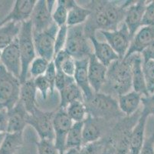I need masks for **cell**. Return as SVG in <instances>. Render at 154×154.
Listing matches in <instances>:
<instances>
[{
  "instance_id": "obj_1",
  "label": "cell",
  "mask_w": 154,
  "mask_h": 154,
  "mask_svg": "<svg viewBox=\"0 0 154 154\" xmlns=\"http://www.w3.org/2000/svg\"><path fill=\"white\" fill-rule=\"evenodd\" d=\"M133 89L132 66L131 57L119 59L107 67L106 82L101 93L117 97Z\"/></svg>"
},
{
  "instance_id": "obj_2",
  "label": "cell",
  "mask_w": 154,
  "mask_h": 154,
  "mask_svg": "<svg viewBox=\"0 0 154 154\" xmlns=\"http://www.w3.org/2000/svg\"><path fill=\"white\" fill-rule=\"evenodd\" d=\"M141 109L130 116L117 120L106 136L107 145L115 154H128L132 131L139 120Z\"/></svg>"
},
{
  "instance_id": "obj_3",
  "label": "cell",
  "mask_w": 154,
  "mask_h": 154,
  "mask_svg": "<svg viewBox=\"0 0 154 154\" xmlns=\"http://www.w3.org/2000/svg\"><path fill=\"white\" fill-rule=\"evenodd\" d=\"M88 116L111 121L125 116L120 110L118 101L113 96L100 92L94 93L91 99L85 102Z\"/></svg>"
},
{
  "instance_id": "obj_4",
  "label": "cell",
  "mask_w": 154,
  "mask_h": 154,
  "mask_svg": "<svg viewBox=\"0 0 154 154\" xmlns=\"http://www.w3.org/2000/svg\"><path fill=\"white\" fill-rule=\"evenodd\" d=\"M19 52L22 60V73L20 81L24 83L28 80V73L31 63L36 58V50L33 39V29L31 20L22 23L21 30L18 36Z\"/></svg>"
},
{
  "instance_id": "obj_5",
  "label": "cell",
  "mask_w": 154,
  "mask_h": 154,
  "mask_svg": "<svg viewBox=\"0 0 154 154\" xmlns=\"http://www.w3.org/2000/svg\"><path fill=\"white\" fill-rule=\"evenodd\" d=\"M68 37L64 50L75 60L86 59L93 54L84 25L68 26Z\"/></svg>"
},
{
  "instance_id": "obj_6",
  "label": "cell",
  "mask_w": 154,
  "mask_h": 154,
  "mask_svg": "<svg viewBox=\"0 0 154 154\" xmlns=\"http://www.w3.org/2000/svg\"><path fill=\"white\" fill-rule=\"evenodd\" d=\"M21 85L20 80L0 63V103L7 110L12 109L19 102Z\"/></svg>"
},
{
  "instance_id": "obj_7",
  "label": "cell",
  "mask_w": 154,
  "mask_h": 154,
  "mask_svg": "<svg viewBox=\"0 0 154 154\" xmlns=\"http://www.w3.org/2000/svg\"><path fill=\"white\" fill-rule=\"evenodd\" d=\"M105 0H94L87 5L86 8L91 10V15L84 24V29L86 36L89 37L96 36V32L99 31H112L104 8Z\"/></svg>"
},
{
  "instance_id": "obj_8",
  "label": "cell",
  "mask_w": 154,
  "mask_h": 154,
  "mask_svg": "<svg viewBox=\"0 0 154 154\" xmlns=\"http://www.w3.org/2000/svg\"><path fill=\"white\" fill-rule=\"evenodd\" d=\"M55 111H43L37 108L34 112L29 113L27 123L36 131L40 139L54 141L53 118Z\"/></svg>"
},
{
  "instance_id": "obj_9",
  "label": "cell",
  "mask_w": 154,
  "mask_h": 154,
  "mask_svg": "<svg viewBox=\"0 0 154 154\" xmlns=\"http://www.w3.org/2000/svg\"><path fill=\"white\" fill-rule=\"evenodd\" d=\"M59 27L53 22L48 29L38 33H33L34 44L38 56L53 61L54 56V45L56 35Z\"/></svg>"
},
{
  "instance_id": "obj_10",
  "label": "cell",
  "mask_w": 154,
  "mask_h": 154,
  "mask_svg": "<svg viewBox=\"0 0 154 154\" xmlns=\"http://www.w3.org/2000/svg\"><path fill=\"white\" fill-rule=\"evenodd\" d=\"M57 1L38 0L32 12L30 20L32 24L33 33L46 30L53 24L52 9Z\"/></svg>"
},
{
  "instance_id": "obj_11",
  "label": "cell",
  "mask_w": 154,
  "mask_h": 154,
  "mask_svg": "<svg viewBox=\"0 0 154 154\" xmlns=\"http://www.w3.org/2000/svg\"><path fill=\"white\" fill-rule=\"evenodd\" d=\"M73 122L66 110L64 109H58L55 111L53 118V127L54 132V144L58 149L59 154H64L66 149V139L71 127L72 126Z\"/></svg>"
},
{
  "instance_id": "obj_12",
  "label": "cell",
  "mask_w": 154,
  "mask_h": 154,
  "mask_svg": "<svg viewBox=\"0 0 154 154\" xmlns=\"http://www.w3.org/2000/svg\"><path fill=\"white\" fill-rule=\"evenodd\" d=\"M107 42L115 51L120 59H124L128 51L131 38L127 25L123 22L120 27L113 31H100Z\"/></svg>"
},
{
  "instance_id": "obj_13",
  "label": "cell",
  "mask_w": 154,
  "mask_h": 154,
  "mask_svg": "<svg viewBox=\"0 0 154 154\" xmlns=\"http://www.w3.org/2000/svg\"><path fill=\"white\" fill-rule=\"evenodd\" d=\"M110 121L103 120L100 119L93 118V117L88 116L85 120L84 121L83 131H82V136H83V145L87 143L96 142L102 139L104 135V133H107L112 126H108Z\"/></svg>"
},
{
  "instance_id": "obj_14",
  "label": "cell",
  "mask_w": 154,
  "mask_h": 154,
  "mask_svg": "<svg viewBox=\"0 0 154 154\" xmlns=\"http://www.w3.org/2000/svg\"><path fill=\"white\" fill-rule=\"evenodd\" d=\"M36 2H37L36 0L15 1L10 12L0 21V26L10 22L22 23L24 22L30 20Z\"/></svg>"
},
{
  "instance_id": "obj_15",
  "label": "cell",
  "mask_w": 154,
  "mask_h": 154,
  "mask_svg": "<svg viewBox=\"0 0 154 154\" xmlns=\"http://www.w3.org/2000/svg\"><path fill=\"white\" fill-rule=\"evenodd\" d=\"M1 63L9 73L20 80L22 73V60L18 38L12 44L2 49Z\"/></svg>"
},
{
  "instance_id": "obj_16",
  "label": "cell",
  "mask_w": 154,
  "mask_h": 154,
  "mask_svg": "<svg viewBox=\"0 0 154 154\" xmlns=\"http://www.w3.org/2000/svg\"><path fill=\"white\" fill-rule=\"evenodd\" d=\"M147 2L144 0L134 1L127 8L124 23L127 25L131 38L142 27L143 18Z\"/></svg>"
},
{
  "instance_id": "obj_17",
  "label": "cell",
  "mask_w": 154,
  "mask_h": 154,
  "mask_svg": "<svg viewBox=\"0 0 154 154\" xmlns=\"http://www.w3.org/2000/svg\"><path fill=\"white\" fill-rule=\"evenodd\" d=\"M107 67L102 64L94 55H91L88 62V80L93 91L100 93L107 78Z\"/></svg>"
},
{
  "instance_id": "obj_18",
  "label": "cell",
  "mask_w": 154,
  "mask_h": 154,
  "mask_svg": "<svg viewBox=\"0 0 154 154\" xmlns=\"http://www.w3.org/2000/svg\"><path fill=\"white\" fill-rule=\"evenodd\" d=\"M154 41V27L142 26L132 38L128 51L124 58L134 54H141Z\"/></svg>"
},
{
  "instance_id": "obj_19",
  "label": "cell",
  "mask_w": 154,
  "mask_h": 154,
  "mask_svg": "<svg viewBox=\"0 0 154 154\" xmlns=\"http://www.w3.org/2000/svg\"><path fill=\"white\" fill-rule=\"evenodd\" d=\"M88 62L89 58L75 60L76 70L74 75L75 83L83 93L85 102L91 99L94 94L88 80Z\"/></svg>"
},
{
  "instance_id": "obj_20",
  "label": "cell",
  "mask_w": 154,
  "mask_h": 154,
  "mask_svg": "<svg viewBox=\"0 0 154 154\" xmlns=\"http://www.w3.org/2000/svg\"><path fill=\"white\" fill-rule=\"evenodd\" d=\"M9 113V126L7 133H23L24 129L28 125L27 120L29 113L26 109L19 100L12 109L8 110Z\"/></svg>"
},
{
  "instance_id": "obj_21",
  "label": "cell",
  "mask_w": 154,
  "mask_h": 154,
  "mask_svg": "<svg viewBox=\"0 0 154 154\" xmlns=\"http://www.w3.org/2000/svg\"><path fill=\"white\" fill-rule=\"evenodd\" d=\"M132 66V84L133 90L140 93L143 97L149 96L145 77H144L143 64V60L141 54H134L130 56Z\"/></svg>"
},
{
  "instance_id": "obj_22",
  "label": "cell",
  "mask_w": 154,
  "mask_h": 154,
  "mask_svg": "<svg viewBox=\"0 0 154 154\" xmlns=\"http://www.w3.org/2000/svg\"><path fill=\"white\" fill-rule=\"evenodd\" d=\"M89 40L94 48L93 54L106 67H108L112 63L120 59L118 55L107 42H100L97 39L96 36L89 37Z\"/></svg>"
},
{
  "instance_id": "obj_23",
  "label": "cell",
  "mask_w": 154,
  "mask_h": 154,
  "mask_svg": "<svg viewBox=\"0 0 154 154\" xmlns=\"http://www.w3.org/2000/svg\"><path fill=\"white\" fill-rule=\"evenodd\" d=\"M37 92L38 90L35 85L34 78L28 79L21 85L19 100L29 114L34 112L38 108L36 103Z\"/></svg>"
},
{
  "instance_id": "obj_24",
  "label": "cell",
  "mask_w": 154,
  "mask_h": 154,
  "mask_svg": "<svg viewBox=\"0 0 154 154\" xmlns=\"http://www.w3.org/2000/svg\"><path fill=\"white\" fill-rule=\"evenodd\" d=\"M148 117L141 112L139 120L132 131L128 154H140L145 140V129Z\"/></svg>"
},
{
  "instance_id": "obj_25",
  "label": "cell",
  "mask_w": 154,
  "mask_h": 154,
  "mask_svg": "<svg viewBox=\"0 0 154 154\" xmlns=\"http://www.w3.org/2000/svg\"><path fill=\"white\" fill-rule=\"evenodd\" d=\"M65 3L68 9L67 25L75 26L84 25L90 16V9L86 7L81 6L74 0H65Z\"/></svg>"
},
{
  "instance_id": "obj_26",
  "label": "cell",
  "mask_w": 154,
  "mask_h": 154,
  "mask_svg": "<svg viewBox=\"0 0 154 154\" xmlns=\"http://www.w3.org/2000/svg\"><path fill=\"white\" fill-rule=\"evenodd\" d=\"M143 96L134 90L118 97V104L120 111L125 116L134 115L140 110Z\"/></svg>"
},
{
  "instance_id": "obj_27",
  "label": "cell",
  "mask_w": 154,
  "mask_h": 154,
  "mask_svg": "<svg viewBox=\"0 0 154 154\" xmlns=\"http://www.w3.org/2000/svg\"><path fill=\"white\" fill-rule=\"evenodd\" d=\"M58 93L60 94V103L58 109L65 110L70 103L75 101L85 102L82 91L75 82L68 85V87Z\"/></svg>"
},
{
  "instance_id": "obj_28",
  "label": "cell",
  "mask_w": 154,
  "mask_h": 154,
  "mask_svg": "<svg viewBox=\"0 0 154 154\" xmlns=\"http://www.w3.org/2000/svg\"><path fill=\"white\" fill-rule=\"evenodd\" d=\"M53 62L56 70L61 71L67 76L74 77L76 70L75 59L71 57L64 49L54 55Z\"/></svg>"
},
{
  "instance_id": "obj_29",
  "label": "cell",
  "mask_w": 154,
  "mask_h": 154,
  "mask_svg": "<svg viewBox=\"0 0 154 154\" xmlns=\"http://www.w3.org/2000/svg\"><path fill=\"white\" fill-rule=\"evenodd\" d=\"M22 23L10 22L0 26V48L4 49L17 39Z\"/></svg>"
},
{
  "instance_id": "obj_30",
  "label": "cell",
  "mask_w": 154,
  "mask_h": 154,
  "mask_svg": "<svg viewBox=\"0 0 154 154\" xmlns=\"http://www.w3.org/2000/svg\"><path fill=\"white\" fill-rule=\"evenodd\" d=\"M23 143V133H7L0 147V154H15L21 149Z\"/></svg>"
},
{
  "instance_id": "obj_31",
  "label": "cell",
  "mask_w": 154,
  "mask_h": 154,
  "mask_svg": "<svg viewBox=\"0 0 154 154\" xmlns=\"http://www.w3.org/2000/svg\"><path fill=\"white\" fill-rule=\"evenodd\" d=\"M83 126L84 122L73 123L67 136L65 149L81 148L83 146V136H82Z\"/></svg>"
},
{
  "instance_id": "obj_32",
  "label": "cell",
  "mask_w": 154,
  "mask_h": 154,
  "mask_svg": "<svg viewBox=\"0 0 154 154\" xmlns=\"http://www.w3.org/2000/svg\"><path fill=\"white\" fill-rule=\"evenodd\" d=\"M65 110L74 123L84 122L88 116L86 105L83 101L73 102L68 106Z\"/></svg>"
},
{
  "instance_id": "obj_33",
  "label": "cell",
  "mask_w": 154,
  "mask_h": 154,
  "mask_svg": "<svg viewBox=\"0 0 154 154\" xmlns=\"http://www.w3.org/2000/svg\"><path fill=\"white\" fill-rule=\"evenodd\" d=\"M68 9L67 7L65 0H58L56 2V7L52 12L53 22L58 25V27H61L67 25L68 21Z\"/></svg>"
},
{
  "instance_id": "obj_34",
  "label": "cell",
  "mask_w": 154,
  "mask_h": 154,
  "mask_svg": "<svg viewBox=\"0 0 154 154\" xmlns=\"http://www.w3.org/2000/svg\"><path fill=\"white\" fill-rule=\"evenodd\" d=\"M107 147L106 136L96 142L87 143L80 148V154H103Z\"/></svg>"
},
{
  "instance_id": "obj_35",
  "label": "cell",
  "mask_w": 154,
  "mask_h": 154,
  "mask_svg": "<svg viewBox=\"0 0 154 154\" xmlns=\"http://www.w3.org/2000/svg\"><path fill=\"white\" fill-rule=\"evenodd\" d=\"M49 63L50 62L48 61L47 59L40 56H36L29 67V72L32 76V78L35 79L38 76H44Z\"/></svg>"
},
{
  "instance_id": "obj_36",
  "label": "cell",
  "mask_w": 154,
  "mask_h": 154,
  "mask_svg": "<svg viewBox=\"0 0 154 154\" xmlns=\"http://www.w3.org/2000/svg\"><path fill=\"white\" fill-rule=\"evenodd\" d=\"M144 77L149 95L154 94V61L146 62L143 64Z\"/></svg>"
},
{
  "instance_id": "obj_37",
  "label": "cell",
  "mask_w": 154,
  "mask_h": 154,
  "mask_svg": "<svg viewBox=\"0 0 154 154\" xmlns=\"http://www.w3.org/2000/svg\"><path fill=\"white\" fill-rule=\"evenodd\" d=\"M38 154H59L54 141L50 139H39L36 143Z\"/></svg>"
},
{
  "instance_id": "obj_38",
  "label": "cell",
  "mask_w": 154,
  "mask_h": 154,
  "mask_svg": "<svg viewBox=\"0 0 154 154\" xmlns=\"http://www.w3.org/2000/svg\"><path fill=\"white\" fill-rule=\"evenodd\" d=\"M35 85L38 91L40 92L43 100H47L48 95L51 94V88L49 82L48 81L45 76H38L34 79Z\"/></svg>"
},
{
  "instance_id": "obj_39",
  "label": "cell",
  "mask_w": 154,
  "mask_h": 154,
  "mask_svg": "<svg viewBox=\"0 0 154 154\" xmlns=\"http://www.w3.org/2000/svg\"><path fill=\"white\" fill-rule=\"evenodd\" d=\"M68 25L59 27L58 33L56 35L55 45H54V55L64 49L68 37Z\"/></svg>"
},
{
  "instance_id": "obj_40",
  "label": "cell",
  "mask_w": 154,
  "mask_h": 154,
  "mask_svg": "<svg viewBox=\"0 0 154 154\" xmlns=\"http://www.w3.org/2000/svg\"><path fill=\"white\" fill-rule=\"evenodd\" d=\"M75 79L73 76H67L66 74L63 73L61 71L57 70V76H56L55 81V90L58 92H60L64 89L68 85L75 83Z\"/></svg>"
},
{
  "instance_id": "obj_41",
  "label": "cell",
  "mask_w": 154,
  "mask_h": 154,
  "mask_svg": "<svg viewBox=\"0 0 154 154\" xmlns=\"http://www.w3.org/2000/svg\"><path fill=\"white\" fill-rule=\"evenodd\" d=\"M142 26L154 27V1L149 2L146 5L143 18Z\"/></svg>"
},
{
  "instance_id": "obj_42",
  "label": "cell",
  "mask_w": 154,
  "mask_h": 154,
  "mask_svg": "<svg viewBox=\"0 0 154 154\" xmlns=\"http://www.w3.org/2000/svg\"><path fill=\"white\" fill-rule=\"evenodd\" d=\"M142 110L141 112L147 116H154V94L147 97H143L141 100Z\"/></svg>"
},
{
  "instance_id": "obj_43",
  "label": "cell",
  "mask_w": 154,
  "mask_h": 154,
  "mask_svg": "<svg viewBox=\"0 0 154 154\" xmlns=\"http://www.w3.org/2000/svg\"><path fill=\"white\" fill-rule=\"evenodd\" d=\"M48 80V81L49 82L50 85H51V95L54 94V92L55 90V81H56V76H57V70L54 64V62H50L48 67L47 69V71L45 72L44 75Z\"/></svg>"
},
{
  "instance_id": "obj_44",
  "label": "cell",
  "mask_w": 154,
  "mask_h": 154,
  "mask_svg": "<svg viewBox=\"0 0 154 154\" xmlns=\"http://www.w3.org/2000/svg\"><path fill=\"white\" fill-rule=\"evenodd\" d=\"M140 154H154V133L148 138H145Z\"/></svg>"
},
{
  "instance_id": "obj_45",
  "label": "cell",
  "mask_w": 154,
  "mask_h": 154,
  "mask_svg": "<svg viewBox=\"0 0 154 154\" xmlns=\"http://www.w3.org/2000/svg\"><path fill=\"white\" fill-rule=\"evenodd\" d=\"M9 126V113L6 108L0 110V133H7Z\"/></svg>"
},
{
  "instance_id": "obj_46",
  "label": "cell",
  "mask_w": 154,
  "mask_h": 154,
  "mask_svg": "<svg viewBox=\"0 0 154 154\" xmlns=\"http://www.w3.org/2000/svg\"><path fill=\"white\" fill-rule=\"evenodd\" d=\"M141 56H142L143 63L150 61V60L154 61V41L146 49H144L143 52L141 53Z\"/></svg>"
},
{
  "instance_id": "obj_47",
  "label": "cell",
  "mask_w": 154,
  "mask_h": 154,
  "mask_svg": "<svg viewBox=\"0 0 154 154\" xmlns=\"http://www.w3.org/2000/svg\"><path fill=\"white\" fill-rule=\"evenodd\" d=\"M64 154H80V148H70L66 149Z\"/></svg>"
},
{
  "instance_id": "obj_48",
  "label": "cell",
  "mask_w": 154,
  "mask_h": 154,
  "mask_svg": "<svg viewBox=\"0 0 154 154\" xmlns=\"http://www.w3.org/2000/svg\"><path fill=\"white\" fill-rule=\"evenodd\" d=\"M5 134L6 133H0V147H1V145H2V142L4 140V138L5 136Z\"/></svg>"
},
{
  "instance_id": "obj_49",
  "label": "cell",
  "mask_w": 154,
  "mask_h": 154,
  "mask_svg": "<svg viewBox=\"0 0 154 154\" xmlns=\"http://www.w3.org/2000/svg\"><path fill=\"white\" fill-rule=\"evenodd\" d=\"M2 49L0 48V63H1V59H2Z\"/></svg>"
},
{
  "instance_id": "obj_50",
  "label": "cell",
  "mask_w": 154,
  "mask_h": 154,
  "mask_svg": "<svg viewBox=\"0 0 154 154\" xmlns=\"http://www.w3.org/2000/svg\"><path fill=\"white\" fill-rule=\"evenodd\" d=\"M4 108H5V106H4L3 104H2V103H0V110H2V109H4Z\"/></svg>"
},
{
  "instance_id": "obj_51",
  "label": "cell",
  "mask_w": 154,
  "mask_h": 154,
  "mask_svg": "<svg viewBox=\"0 0 154 154\" xmlns=\"http://www.w3.org/2000/svg\"><path fill=\"white\" fill-rule=\"evenodd\" d=\"M107 149H105V151H104V152H103V154H107Z\"/></svg>"
}]
</instances>
